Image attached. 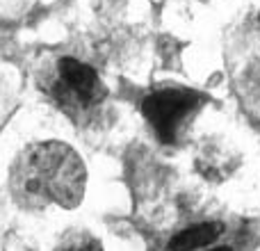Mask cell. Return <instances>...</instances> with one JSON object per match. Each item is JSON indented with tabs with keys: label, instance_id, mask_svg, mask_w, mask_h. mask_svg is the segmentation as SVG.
I'll list each match as a JSON object with an SVG mask.
<instances>
[{
	"label": "cell",
	"instance_id": "5b68a950",
	"mask_svg": "<svg viewBox=\"0 0 260 251\" xmlns=\"http://www.w3.org/2000/svg\"><path fill=\"white\" fill-rule=\"evenodd\" d=\"M224 226L219 222H201L189 229H183L169 240V251H201L210 249L217 240L221 238Z\"/></svg>",
	"mask_w": 260,
	"mask_h": 251
},
{
	"label": "cell",
	"instance_id": "52a82bcc",
	"mask_svg": "<svg viewBox=\"0 0 260 251\" xmlns=\"http://www.w3.org/2000/svg\"><path fill=\"white\" fill-rule=\"evenodd\" d=\"M208 251H231V249H208Z\"/></svg>",
	"mask_w": 260,
	"mask_h": 251
},
{
	"label": "cell",
	"instance_id": "ba28073f",
	"mask_svg": "<svg viewBox=\"0 0 260 251\" xmlns=\"http://www.w3.org/2000/svg\"><path fill=\"white\" fill-rule=\"evenodd\" d=\"M258 23H260V14H258Z\"/></svg>",
	"mask_w": 260,
	"mask_h": 251
},
{
	"label": "cell",
	"instance_id": "277c9868",
	"mask_svg": "<svg viewBox=\"0 0 260 251\" xmlns=\"http://www.w3.org/2000/svg\"><path fill=\"white\" fill-rule=\"evenodd\" d=\"M194 167H197L199 176H201L203 180L224 183L240 167V153L226 142H219V139H210V142H208L206 139V142L201 144V148L197 151Z\"/></svg>",
	"mask_w": 260,
	"mask_h": 251
},
{
	"label": "cell",
	"instance_id": "3957f363",
	"mask_svg": "<svg viewBox=\"0 0 260 251\" xmlns=\"http://www.w3.org/2000/svg\"><path fill=\"white\" fill-rule=\"evenodd\" d=\"M103 80L89 64L76 57H62L55 67L53 80H50V96L64 112L73 117H85L94 112L105 101Z\"/></svg>",
	"mask_w": 260,
	"mask_h": 251
},
{
	"label": "cell",
	"instance_id": "6da1fadb",
	"mask_svg": "<svg viewBox=\"0 0 260 251\" xmlns=\"http://www.w3.org/2000/svg\"><path fill=\"white\" fill-rule=\"evenodd\" d=\"M9 194L23 210H64L80 206L87 192V167L67 142L44 139L25 146L9 167Z\"/></svg>",
	"mask_w": 260,
	"mask_h": 251
},
{
	"label": "cell",
	"instance_id": "7a4b0ae2",
	"mask_svg": "<svg viewBox=\"0 0 260 251\" xmlns=\"http://www.w3.org/2000/svg\"><path fill=\"white\" fill-rule=\"evenodd\" d=\"M203 105V96L194 89L165 87L148 94L142 103L144 119L162 144H178Z\"/></svg>",
	"mask_w": 260,
	"mask_h": 251
},
{
	"label": "cell",
	"instance_id": "8992f818",
	"mask_svg": "<svg viewBox=\"0 0 260 251\" xmlns=\"http://www.w3.org/2000/svg\"><path fill=\"white\" fill-rule=\"evenodd\" d=\"M53 251H103V244L87 231H71L59 240Z\"/></svg>",
	"mask_w": 260,
	"mask_h": 251
}]
</instances>
